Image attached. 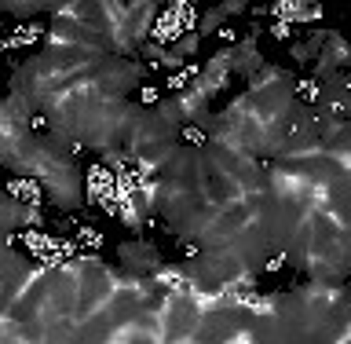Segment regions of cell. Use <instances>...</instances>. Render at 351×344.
Here are the masks:
<instances>
[{
    "label": "cell",
    "mask_w": 351,
    "mask_h": 344,
    "mask_svg": "<svg viewBox=\"0 0 351 344\" xmlns=\"http://www.w3.org/2000/svg\"><path fill=\"white\" fill-rule=\"evenodd\" d=\"M230 66H234V77H241L245 84L267 66V59H263V51H260L256 30H249L245 37H238L234 44H230Z\"/></svg>",
    "instance_id": "obj_2"
},
{
    "label": "cell",
    "mask_w": 351,
    "mask_h": 344,
    "mask_svg": "<svg viewBox=\"0 0 351 344\" xmlns=\"http://www.w3.org/2000/svg\"><path fill=\"white\" fill-rule=\"evenodd\" d=\"M165 264L169 260H161V253L154 249L143 235L117 246V268L125 275H132V279H158V271L165 268Z\"/></svg>",
    "instance_id": "obj_1"
},
{
    "label": "cell",
    "mask_w": 351,
    "mask_h": 344,
    "mask_svg": "<svg viewBox=\"0 0 351 344\" xmlns=\"http://www.w3.org/2000/svg\"><path fill=\"white\" fill-rule=\"evenodd\" d=\"M4 11L15 19H33V15H44V11H55V4H8Z\"/></svg>",
    "instance_id": "obj_4"
},
{
    "label": "cell",
    "mask_w": 351,
    "mask_h": 344,
    "mask_svg": "<svg viewBox=\"0 0 351 344\" xmlns=\"http://www.w3.org/2000/svg\"><path fill=\"white\" fill-rule=\"evenodd\" d=\"M19 224H37V209H29L26 202H19L15 194H4V235L11 238L19 231Z\"/></svg>",
    "instance_id": "obj_3"
}]
</instances>
